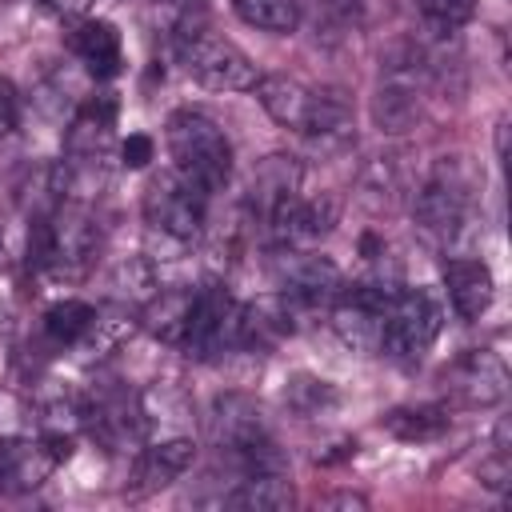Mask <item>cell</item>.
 <instances>
[{
    "label": "cell",
    "mask_w": 512,
    "mask_h": 512,
    "mask_svg": "<svg viewBox=\"0 0 512 512\" xmlns=\"http://www.w3.org/2000/svg\"><path fill=\"white\" fill-rule=\"evenodd\" d=\"M444 288H448V300H452L460 320H480L496 296L492 268L484 260H472V256H456L444 264Z\"/></svg>",
    "instance_id": "4fadbf2b"
},
{
    "label": "cell",
    "mask_w": 512,
    "mask_h": 512,
    "mask_svg": "<svg viewBox=\"0 0 512 512\" xmlns=\"http://www.w3.org/2000/svg\"><path fill=\"white\" fill-rule=\"evenodd\" d=\"M204 212H208V192H200L196 184H188L176 172L156 176L144 192V220L160 236L196 240L204 228Z\"/></svg>",
    "instance_id": "8992f818"
},
{
    "label": "cell",
    "mask_w": 512,
    "mask_h": 512,
    "mask_svg": "<svg viewBox=\"0 0 512 512\" xmlns=\"http://www.w3.org/2000/svg\"><path fill=\"white\" fill-rule=\"evenodd\" d=\"M164 12H168L172 40H180V36H188V32H200V28H204L208 0H164Z\"/></svg>",
    "instance_id": "cb8c5ba5"
},
{
    "label": "cell",
    "mask_w": 512,
    "mask_h": 512,
    "mask_svg": "<svg viewBox=\"0 0 512 512\" xmlns=\"http://www.w3.org/2000/svg\"><path fill=\"white\" fill-rule=\"evenodd\" d=\"M92 328H96V308H92L88 300H56V304L44 312V336H48L56 348L80 344Z\"/></svg>",
    "instance_id": "ffe728a7"
},
{
    "label": "cell",
    "mask_w": 512,
    "mask_h": 512,
    "mask_svg": "<svg viewBox=\"0 0 512 512\" xmlns=\"http://www.w3.org/2000/svg\"><path fill=\"white\" fill-rule=\"evenodd\" d=\"M256 96L280 128L300 132L320 152H336L352 140V108L336 88H312L296 76H260Z\"/></svg>",
    "instance_id": "6da1fadb"
},
{
    "label": "cell",
    "mask_w": 512,
    "mask_h": 512,
    "mask_svg": "<svg viewBox=\"0 0 512 512\" xmlns=\"http://www.w3.org/2000/svg\"><path fill=\"white\" fill-rule=\"evenodd\" d=\"M148 160H152V136L132 132V136L120 144V164H124V168H144Z\"/></svg>",
    "instance_id": "484cf974"
},
{
    "label": "cell",
    "mask_w": 512,
    "mask_h": 512,
    "mask_svg": "<svg viewBox=\"0 0 512 512\" xmlns=\"http://www.w3.org/2000/svg\"><path fill=\"white\" fill-rule=\"evenodd\" d=\"M292 192H300V168H296V160H292V156H268V160L256 168V176H252L248 208H252L260 220H268L272 208H276L280 200H288Z\"/></svg>",
    "instance_id": "2e32d148"
},
{
    "label": "cell",
    "mask_w": 512,
    "mask_h": 512,
    "mask_svg": "<svg viewBox=\"0 0 512 512\" xmlns=\"http://www.w3.org/2000/svg\"><path fill=\"white\" fill-rule=\"evenodd\" d=\"M232 12L248 28H260V32H272V36H288V32L300 28L304 4L300 0H232Z\"/></svg>",
    "instance_id": "44dd1931"
},
{
    "label": "cell",
    "mask_w": 512,
    "mask_h": 512,
    "mask_svg": "<svg viewBox=\"0 0 512 512\" xmlns=\"http://www.w3.org/2000/svg\"><path fill=\"white\" fill-rule=\"evenodd\" d=\"M320 12L328 24H336L340 32H352L360 28L364 20V0H320Z\"/></svg>",
    "instance_id": "d4e9b609"
},
{
    "label": "cell",
    "mask_w": 512,
    "mask_h": 512,
    "mask_svg": "<svg viewBox=\"0 0 512 512\" xmlns=\"http://www.w3.org/2000/svg\"><path fill=\"white\" fill-rule=\"evenodd\" d=\"M468 204H472V176L468 168L452 156V160H440L436 172L428 176V184L416 192V224L428 240H452L468 216Z\"/></svg>",
    "instance_id": "5b68a950"
},
{
    "label": "cell",
    "mask_w": 512,
    "mask_h": 512,
    "mask_svg": "<svg viewBox=\"0 0 512 512\" xmlns=\"http://www.w3.org/2000/svg\"><path fill=\"white\" fill-rule=\"evenodd\" d=\"M80 420L108 452H124L128 444H136L144 436V408H140L136 392L124 384H100L88 396V404L80 408Z\"/></svg>",
    "instance_id": "8fae6325"
},
{
    "label": "cell",
    "mask_w": 512,
    "mask_h": 512,
    "mask_svg": "<svg viewBox=\"0 0 512 512\" xmlns=\"http://www.w3.org/2000/svg\"><path fill=\"white\" fill-rule=\"evenodd\" d=\"M192 296H196L192 288L160 292V296L148 304V312H144L148 332H152V336H160V340H168V344H180L184 324H188V312H192Z\"/></svg>",
    "instance_id": "7402d4cb"
},
{
    "label": "cell",
    "mask_w": 512,
    "mask_h": 512,
    "mask_svg": "<svg viewBox=\"0 0 512 512\" xmlns=\"http://www.w3.org/2000/svg\"><path fill=\"white\" fill-rule=\"evenodd\" d=\"M224 504L248 508V512H280V508L296 504V492L284 480V472H252V476L236 480V488L224 496Z\"/></svg>",
    "instance_id": "e0dca14e"
},
{
    "label": "cell",
    "mask_w": 512,
    "mask_h": 512,
    "mask_svg": "<svg viewBox=\"0 0 512 512\" xmlns=\"http://www.w3.org/2000/svg\"><path fill=\"white\" fill-rule=\"evenodd\" d=\"M448 428V408L440 404H416V408H392L384 416V432L404 440V444H424V440H436L444 436Z\"/></svg>",
    "instance_id": "ac0fdd59"
},
{
    "label": "cell",
    "mask_w": 512,
    "mask_h": 512,
    "mask_svg": "<svg viewBox=\"0 0 512 512\" xmlns=\"http://www.w3.org/2000/svg\"><path fill=\"white\" fill-rule=\"evenodd\" d=\"M116 128V100L112 96H92L76 108L68 132H64V152L72 164H100Z\"/></svg>",
    "instance_id": "7c38bea8"
},
{
    "label": "cell",
    "mask_w": 512,
    "mask_h": 512,
    "mask_svg": "<svg viewBox=\"0 0 512 512\" xmlns=\"http://www.w3.org/2000/svg\"><path fill=\"white\" fill-rule=\"evenodd\" d=\"M416 8H420V16H424L432 28L452 32V28H460V24L472 20L476 0H416Z\"/></svg>",
    "instance_id": "603a6c76"
},
{
    "label": "cell",
    "mask_w": 512,
    "mask_h": 512,
    "mask_svg": "<svg viewBox=\"0 0 512 512\" xmlns=\"http://www.w3.org/2000/svg\"><path fill=\"white\" fill-rule=\"evenodd\" d=\"M392 296H396V288H388L380 280L344 284L340 296L332 300V324H336L340 340L360 348V352L380 348V332H384V316H388Z\"/></svg>",
    "instance_id": "9c48e42d"
},
{
    "label": "cell",
    "mask_w": 512,
    "mask_h": 512,
    "mask_svg": "<svg viewBox=\"0 0 512 512\" xmlns=\"http://www.w3.org/2000/svg\"><path fill=\"white\" fill-rule=\"evenodd\" d=\"M272 276L280 292L304 308H328L344 288L340 268L328 256H312L308 248H280L272 260Z\"/></svg>",
    "instance_id": "30bf717a"
},
{
    "label": "cell",
    "mask_w": 512,
    "mask_h": 512,
    "mask_svg": "<svg viewBox=\"0 0 512 512\" xmlns=\"http://www.w3.org/2000/svg\"><path fill=\"white\" fill-rule=\"evenodd\" d=\"M240 316H244V304H236L228 288H220V284L196 288L192 312H188V324L180 336L184 356L212 360L224 348H240Z\"/></svg>",
    "instance_id": "277c9868"
},
{
    "label": "cell",
    "mask_w": 512,
    "mask_h": 512,
    "mask_svg": "<svg viewBox=\"0 0 512 512\" xmlns=\"http://www.w3.org/2000/svg\"><path fill=\"white\" fill-rule=\"evenodd\" d=\"M68 452H72L68 436H0V492L4 496L36 492Z\"/></svg>",
    "instance_id": "ba28073f"
},
{
    "label": "cell",
    "mask_w": 512,
    "mask_h": 512,
    "mask_svg": "<svg viewBox=\"0 0 512 512\" xmlns=\"http://www.w3.org/2000/svg\"><path fill=\"white\" fill-rule=\"evenodd\" d=\"M196 456V444L192 440H168V444H156L140 456V468H136V480H144V488H164L172 480H180L188 472Z\"/></svg>",
    "instance_id": "d6986e66"
},
{
    "label": "cell",
    "mask_w": 512,
    "mask_h": 512,
    "mask_svg": "<svg viewBox=\"0 0 512 512\" xmlns=\"http://www.w3.org/2000/svg\"><path fill=\"white\" fill-rule=\"evenodd\" d=\"M164 144L172 156V172L184 176L188 184H196L200 192H220L232 176V144L224 136V128L216 120H208L204 112L180 108L168 116L164 124Z\"/></svg>",
    "instance_id": "7a4b0ae2"
},
{
    "label": "cell",
    "mask_w": 512,
    "mask_h": 512,
    "mask_svg": "<svg viewBox=\"0 0 512 512\" xmlns=\"http://www.w3.org/2000/svg\"><path fill=\"white\" fill-rule=\"evenodd\" d=\"M72 48L80 56V64L96 76V80H112L124 64V48H120V32L112 20H100V16H88L76 24L72 32Z\"/></svg>",
    "instance_id": "5bb4252c"
},
{
    "label": "cell",
    "mask_w": 512,
    "mask_h": 512,
    "mask_svg": "<svg viewBox=\"0 0 512 512\" xmlns=\"http://www.w3.org/2000/svg\"><path fill=\"white\" fill-rule=\"evenodd\" d=\"M16 112H20V100H16V88L8 76H0V136H8L16 128Z\"/></svg>",
    "instance_id": "4316f807"
},
{
    "label": "cell",
    "mask_w": 512,
    "mask_h": 512,
    "mask_svg": "<svg viewBox=\"0 0 512 512\" xmlns=\"http://www.w3.org/2000/svg\"><path fill=\"white\" fill-rule=\"evenodd\" d=\"M456 388L464 404H496L508 392V372L492 352L476 348L456 364Z\"/></svg>",
    "instance_id": "9a60e30c"
},
{
    "label": "cell",
    "mask_w": 512,
    "mask_h": 512,
    "mask_svg": "<svg viewBox=\"0 0 512 512\" xmlns=\"http://www.w3.org/2000/svg\"><path fill=\"white\" fill-rule=\"evenodd\" d=\"M440 332V308L424 288H404L392 296L384 332H380V352L392 360H420L428 344Z\"/></svg>",
    "instance_id": "52a82bcc"
},
{
    "label": "cell",
    "mask_w": 512,
    "mask_h": 512,
    "mask_svg": "<svg viewBox=\"0 0 512 512\" xmlns=\"http://www.w3.org/2000/svg\"><path fill=\"white\" fill-rule=\"evenodd\" d=\"M176 56H180V68L196 84H204L212 92H248L260 80L256 64L248 60V52L236 48L232 40H224V36H212L208 28L180 36L176 40Z\"/></svg>",
    "instance_id": "3957f363"
},
{
    "label": "cell",
    "mask_w": 512,
    "mask_h": 512,
    "mask_svg": "<svg viewBox=\"0 0 512 512\" xmlns=\"http://www.w3.org/2000/svg\"><path fill=\"white\" fill-rule=\"evenodd\" d=\"M48 4H52L56 12H64V16H80V12H84L92 0H48Z\"/></svg>",
    "instance_id": "83f0119b"
}]
</instances>
